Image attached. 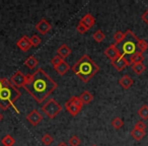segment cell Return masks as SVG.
Masks as SVG:
<instances>
[{
    "label": "cell",
    "instance_id": "obj_1",
    "mask_svg": "<svg viewBox=\"0 0 148 146\" xmlns=\"http://www.w3.org/2000/svg\"><path fill=\"white\" fill-rule=\"evenodd\" d=\"M23 87L38 104H42L57 89L58 84L45 70L38 68L33 74L27 75Z\"/></svg>",
    "mask_w": 148,
    "mask_h": 146
},
{
    "label": "cell",
    "instance_id": "obj_2",
    "mask_svg": "<svg viewBox=\"0 0 148 146\" xmlns=\"http://www.w3.org/2000/svg\"><path fill=\"white\" fill-rule=\"evenodd\" d=\"M72 71L81 81L87 83L97 73H99V66L87 54H84L73 65Z\"/></svg>",
    "mask_w": 148,
    "mask_h": 146
},
{
    "label": "cell",
    "instance_id": "obj_3",
    "mask_svg": "<svg viewBox=\"0 0 148 146\" xmlns=\"http://www.w3.org/2000/svg\"><path fill=\"white\" fill-rule=\"evenodd\" d=\"M21 93L18 90V88L13 86L10 83V81L4 78L3 87L0 91V108L3 111H6L9 108H13L17 113H19V111L16 109L14 104L21 97Z\"/></svg>",
    "mask_w": 148,
    "mask_h": 146
},
{
    "label": "cell",
    "instance_id": "obj_4",
    "mask_svg": "<svg viewBox=\"0 0 148 146\" xmlns=\"http://www.w3.org/2000/svg\"><path fill=\"white\" fill-rule=\"evenodd\" d=\"M139 39L137 36L131 31L128 29L126 32V38L121 44V49H122V55L123 56H130L134 55L135 53L138 52L137 49V43Z\"/></svg>",
    "mask_w": 148,
    "mask_h": 146
},
{
    "label": "cell",
    "instance_id": "obj_5",
    "mask_svg": "<svg viewBox=\"0 0 148 146\" xmlns=\"http://www.w3.org/2000/svg\"><path fill=\"white\" fill-rule=\"evenodd\" d=\"M42 111L49 119H54L62 111V106L58 101H56L54 99H50L42 107Z\"/></svg>",
    "mask_w": 148,
    "mask_h": 146
},
{
    "label": "cell",
    "instance_id": "obj_6",
    "mask_svg": "<svg viewBox=\"0 0 148 146\" xmlns=\"http://www.w3.org/2000/svg\"><path fill=\"white\" fill-rule=\"evenodd\" d=\"M83 104L80 101L78 97H72L66 101L65 104V109L67 110V112L72 116V117H76L80 111L82 110Z\"/></svg>",
    "mask_w": 148,
    "mask_h": 146
},
{
    "label": "cell",
    "instance_id": "obj_7",
    "mask_svg": "<svg viewBox=\"0 0 148 146\" xmlns=\"http://www.w3.org/2000/svg\"><path fill=\"white\" fill-rule=\"evenodd\" d=\"M25 80H27V75L23 74L21 70L15 71V73H13V74L11 75L10 79H9L11 84L16 87V88H21V87L25 86Z\"/></svg>",
    "mask_w": 148,
    "mask_h": 146
},
{
    "label": "cell",
    "instance_id": "obj_8",
    "mask_svg": "<svg viewBox=\"0 0 148 146\" xmlns=\"http://www.w3.org/2000/svg\"><path fill=\"white\" fill-rule=\"evenodd\" d=\"M105 55H106V57H108L111 60V62H113V61H115V60H117L118 58L121 57L122 53L119 48L117 47V45L111 44V45L105 50Z\"/></svg>",
    "mask_w": 148,
    "mask_h": 146
},
{
    "label": "cell",
    "instance_id": "obj_9",
    "mask_svg": "<svg viewBox=\"0 0 148 146\" xmlns=\"http://www.w3.org/2000/svg\"><path fill=\"white\" fill-rule=\"evenodd\" d=\"M27 120L33 127H36L43 121V116H42V114H40V112L38 110H33L27 116Z\"/></svg>",
    "mask_w": 148,
    "mask_h": 146
},
{
    "label": "cell",
    "instance_id": "obj_10",
    "mask_svg": "<svg viewBox=\"0 0 148 146\" xmlns=\"http://www.w3.org/2000/svg\"><path fill=\"white\" fill-rule=\"evenodd\" d=\"M51 29H52V25L45 19H41V21L36 25V29H37V32L43 36L47 35V34L51 31Z\"/></svg>",
    "mask_w": 148,
    "mask_h": 146
},
{
    "label": "cell",
    "instance_id": "obj_11",
    "mask_svg": "<svg viewBox=\"0 0 148 146\" xmlns=\"http://www.w3.org/2000/svg\"><path fill=\"white\" fill-rule=\"evenodd\" d=\"M111 64L113 65V67L115 68L116 70H118V71H123L126 67H128V66L130 65V62H129V60L126 59L125 56L122 55L121 57L118 58L117 60L111 62Z\"/></svg>",
    "mask_w": 148,
    "mask_h": 146
},
{
    "label": "cell",
    "instance_id": "obj_12",
    "mask_svg": "<svg viewBox=\"0 0 148 146\" xmlns=\"http://www.w3.org/2000/svg\"><path fill=\"white\" fill-rule=\"evenodd\" d=\"M16 46L18 47V49L21 50V51L27 52L33 47L31 43V38H29L27 36H23V37H21V39L16 42Z\"/></svg>",
    "mask_w": 148,
    "mask_h": 146
},
{
    "label": "cell",
    "instance_id": "obj_13",
    "mask_svg": "<svg viewBox=\"0 0 148 146\" xmlns=\"http://www.w3.org/2000/svg\"><path fill=\"white\" fill-rule=\"evenodd\" d=\"M79 23H80L81 25H84V27L87 29V31H88V29H90L91 27H95V19L93 17L92 14H90V13H87V14H85L84 16L80 19V21H79Z\"/></svg>",
    "mask_w": 148,
    "mask_h": 146
},
{
    "label": "cell",
    "instance_id": "obj_14",
    "mask_svg": "<svg viewBox=\"0 0 148 146\" xmlns=\"http://www.w3.org/2000/svg\"><path fill=\"white\" fill-rule=\"evenodd\" d=\"M119 84L123 87L124 89H129L132 85L134 84V80L129 76V75L125 74L119 79Z\"/></svg>",
    "mask_w": 148,
    "mask_h": 146
},
{
    "label": "cell",
    "instance_id": "obj_15",
    "mask_svg": "<svg viewBox=\"0 0 148 146\" xmlns=\"http://www.w3.org/2000/svg\"><path fill=\"white\" fill-rule=\"evenodd\" d=\"M54 69L56 70V72H57L58 74L61 75V76H63V75H65L66 73L71 69V68H70V65L67 63V62L62 61L59 65L56 66V67H54Z\"/></svg>",
    "mask_w": 148,
    "mask_h": 146
},
{
    "label": "cell",
    "instance_id": "obj_16",
    "mask_svg": "<svg viewBox=\"0 0 148 146\" xmlns=\"http://www.w3.org/2000/svg\"><path fill=\"white\" fill-rule=\"evenodd\" d=\"M57 54H58V56H60V57L64 60L65 58H67L68 56L71 54V49H70L66 44H63V45H61L58 48Z\"/></svg>",
    "mask_w": 148,
    "mask_h": 146
},
{
    "label": "cell",
    "instance_id": "obj_17",
    "mask_svg": "<svg viewBox=\"0 0 148 146\" xmlns=\"http://www.w3.org/2000/svg\"><path fill=\"white\" fill-rule=\"evenodd\" d=\"M145 60V57L143 56V54L140 53V52H137L134 55H132L130 57V65H133V64H137V63H143V61Z\"/></svg>",
    "mask_w": 148,
    "mask_h": 146
},
{
    "label": "cell",
    "instance_id": "obj_18",
    "mask_svg": "<svg viewBox=\"0 0 148 146\" xmlns=\"http://www.w3.org/2000/svg\"><path fill=\"white\" fill-rule=\"evenodd\" d=\"M79 99H80V101H82L83 105H88V104H90L91 101H93V95H92V93H89V91L84 90L80 95Z\"/></svg>",
    "mask_w": 148,
    "mask_h": 146
},
{
    "label": "cell",
    "instance_id": "obj_19",
    "mask_svg": "<svg viewBox=\"0 0 148 146\" xmlns=\"http://www.w3.org/2000/svg\"><path fill=\"white\" fill-rule=\"evenodd\" d=\"M38 64H39V61H38V59L35 56H29L25 61V65L27 66L29 69H35L38 66Z\"/></svg>",
    "mask_w": 148,
    "mask_h": 146
},
{
    "label": "cell",
    "instance_id": "obj_20",
    "mask_svg": "<svg viewBox=\"0 0 148 146\" xmlns=\"http://www.w3.org/2000/svg\"><path fill=\"white\" fill-rule=\"evenodd\" d=\"M130 134H131V136L136 140V141H140V140H142L144 137H145L146 132L145 131H142V130L134 129V128H133V130H132Z\"/></svg>",
    "mask_w": 148,
    "mask_h": 146
},
{
    "label": "cell",
    "instance_id": "obj_21",
    "mask_svg": "<svg viewBox=\"0 0 148 146\" xmlns=\"http://www.w3.org/2000/svg\"><path fill=\"white\" fill-rule=\"evenodd\" d=\"M132 67V70L135 72L137 75H141L142 73L146 71V66L144 65L143 63H137V64H133L131 65Z\"/></svg>",
    "mask_w": 148,
    "mask_h": 146
},
{
    "label": "cell",
    "instance_id": "obj_22",
    "mask_svg": "<svg viewBox=\"0 0 148 146\" xmlns=\"http://www.w3.org/2000/svg\"><path fill=\"white\" fill-rule=\"evenodd\" d=\"M138 116H139L143 121H147L148 120V106L147 105H143L138 110Z\"/></svg>",
    "mask_w": 148,
    "mask_h": 146
},
{
    "label": "cell",
    "instance_id": "obj_23",
    "mask_svg": "<svg viewBox=\"0 0 148 146\" xmlns=\"http://www.w3.org/2000/svg\"><path fill=\"white\" fill-rule=\"evenodd\" d=\"M1 143H2L3 146H13L15 143V140L12 136L7 134V135H5L4 137L1 139Z\"/></svg>",
    "mask_w": 148,
    "mask_h": 146
},
{
    "label": "cell",
    "instance_id": "obj_24",
    "mask_svg": "<svg viewBox=\"0 0 148 146\" xmlns=\"http://www.w3.org/2000/svg\"><path fill=\"white\" fill-rule=\"evenodd\" d=\"M92 39L95 40L97 43H101V42L106 39V35H105V33L101 31V29H97L95 33H93Z\"/></svg>",
    "mask_w": 148,
    "mask_h": 146
},
{
    "label": "cell",
    "instance_id": "obj_25",
    "mask_svg": "<svg viewBox=\"0 0 148 146\" xmlns=\"http://www.w3.org/2000/svg\"><path fill=\"white\" fill-rule=\"evenodd\" d=\"M137 49H138V52H140V53L143 54L144 52L147 51V49H148V43L145 41V40L139 39V41H138V43H137Z\"/></svg>",
    "mask_w": 148,
    "mask_h": 146
},
{
    "label": "cell",
    "instance_id": "obj_26",
    "mask_svg": "<svg viewBox=\"0 0 148 146\" xmlns=\"http://www.w3.org/2000/svg\"><path fill=\"white\" fill-rule=\"evenodd\" d=\"M126 38V33H123L121 31H118L117 33L114 35V40H115V45H119V44H122V42L125 40Z\"/></svg>",
    "mask_w": 148,
    "mask_h": 146
},
{
    "label": "cell",
    "instance_id": "obj_27",
    "mask_svg": "<svg viewBox=\"0 0 148 146\" xmlns=\"http://www.w3.org/2000/svg\"><path fill=\"white\" fill-rule=\"evenodd\" d=\"M111 124H112V126H113V127L115 128L116 130H119V129H121V128L124 126V121L121 119V118L116 117V118H114V119L112 120Z\"/></svg>",
    "mask_w": 148,
    "mask_h": 146
},
{
    "label": "cell",
    "instance_id": "obj_28",
    "mask_svg": "<svg viewBox=\"0 0 148 146\" xmlns=\"http://www.w3.org/2000/svg\"><path fill=\"white\" fill-rule=\"evenodd\" d=\"M54 141V138L52 137L50 134H45V135L42 137V142L43 144H45L46 146H50Z\"/></svg>",
    "mask_w": 148,
    "mask_h": 146
},
{
    "label": "cell",
    "instance_id": "obj_29",
    "mask_svg": "<svg viewBox=\"0 0 148 146\" xmlns=\"http://www.w3.org/2000/svg\"><path fill=\"white\" fill-rule=\"evenodd\" d=\"M81 143L80 139L78 138V136L73 135L72 137L69 138V141H68V144L69 146H79V144Z\"/></svg>",
    "mask_w": 148,
    "mask_h": 146
},
{
    "label": "cell",
    "instance_id": "obj_30",
    "mask_svg": "<svg viewBox=\"0 0 148 146\" xmlns=\"http://www.w3.org/2000/svg\"><path fill=\"white\" fill-rule=\"evenodd\" d=\"M41 42H42L41 38H40L38 35L32 36V38H31V43H32V46H33V47H38V46H39L40 44H41Z\"/></svg>",
    "mask_w": 148,
    "mask_h": 146
},
{
    "label": "cell",
    "instance_id": "obj_31",
    "mask_svg": "<svg viewBox=\"0 0 148 146\" xmlns=\"http://www.w3.org/2000/svg\"><path fill=\"white\" fill-rule=\"evenodd\" d=\"M62 61H64L63 59H62L60 56H58V55H56L55 57H53L52 58V60H51V64L53 65V67H56V66H58L60 63H61Z\"/></svg>",
    "mask_w": 148,
    "mask_h": 146
},
{
    "label": "cell",
    "instance_id": "obj_32",
    "mask_svg": "<svg viewBox=\"0 0 148 146\" xmlns=\"http://www.w3.org/2000/svg\"><path fill=\"white\" fill-rule=\"evenodd\" d=\"M134 129H138V130H142V131H145L146 130V124L143 121H138L135 123L134 125Z\"/></svg>",
    "mask_w": 148,
    "mask_h": 146
},
{
    "label": "cell",
    "instance_id": "obj_33",
    "mask_svg": "<svg viewBox=\"0 0 148 146\" xmlns=\"http://www.w3.org/2000/svg\"><path fill=\"white\" fill-rule=\"evenodd\" d=\"M76 31L78 32L79 34H81V35H83V34H85L87 32V29L84 27L83 25H81L80 23L77 25V27H76Z\"/></svg>",
    "mask_w": 148,
    "mask_h": 146
},
{
    "label": "cell",
    "instance_id": "obj_34",
    "mask_svg": "<svg viewBox=\"0 0 148 146\" xmlns=\"http://www.w3.org/2000/svg\"><path fill=\"white\" fill-rule=\"evenodd\" d=\"M141 19H142V21L146 23V25H148V9H147V10H145V12L142 14Z\"/></svg>",
    "mask_w": 148,
    "mask_h": 146
},
{
    "label": "cell",
    "instance_id": "obj_35",
    "mask_svg": "<svg viewBox=\"0 0 148 146\" xmlns=\"http://www.w3.org/2000/svg\"><path fill=\"white\" fill-rule=\"evenodd\" d=\"M3 82H4V78H0V91L3 87Z\"/></svg>",
    "mask_w": 148,
    "mask_h": 146
},
{
    "label": "cell",
    "instance_id": "obj_36",
    "mask_svg": "<svg viewBox=\"0 0 148 146\" xmlns=\"http://www.w3.org/2000/svg\"><path fill=\"white\" fill-rule=\"evenodd\" d=\"M57 146H69V145H67V144H66L65 142H60V143L58 144Z\"/></svg>",
    "mask_w": 148,
    "mask_h": 146
},
{
    "label": "cell",
    "instance_id": "obj_37",
    "mask_svg": "<svg viewBox=\"0 0 148 146\" xmlns=\"http://www.w3.org/2000/svg\"><path fill=\"white\" fill-rule=\"evenodd\" d=\"M2 119H3V116H2V114L0 113V122L2 121Z\"/></svg>",
    "mask_w": 148,
    "mask_h": 146
},
{
    "label": "cell",
    "instance_id": "obj_38",
    "mask_svg": "<svg viewBox=\"0 0 148 146\" xmlns=\"http://www.w3.org/2000/svg\"><path fill=\"white\" fill-rule=\"evenodd\" d=\"M91 146H97V145H91Z\"/></svg>",
    "mask_w": 148,
    "mask_h": 146
}]
</instances>
